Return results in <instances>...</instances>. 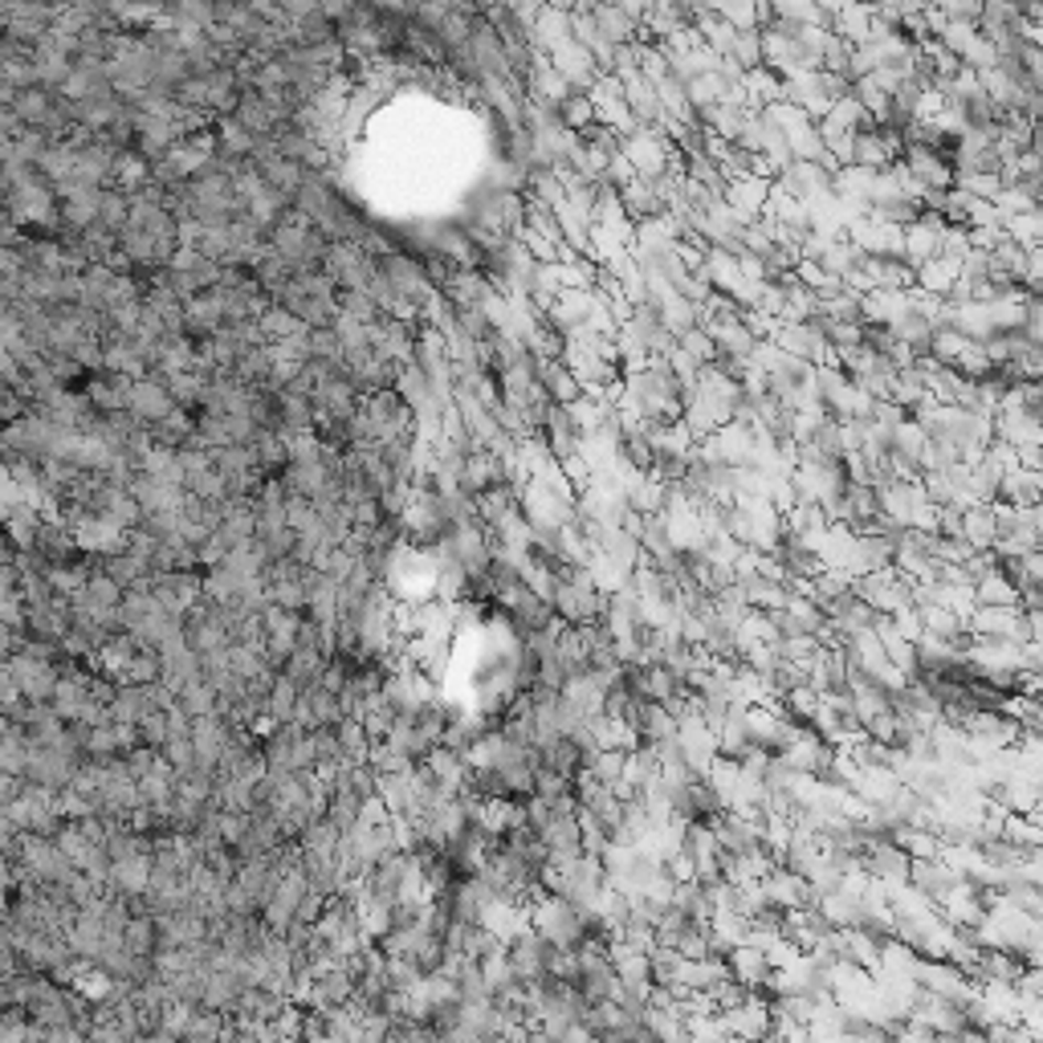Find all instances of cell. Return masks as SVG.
I'll return each mask as SVG.
<instances>
[{"label": "cell", "instance_id": "1", "mask_svg": "<svg viewBox=\"0 0 1043 1043\" xmlns=\"http://www.w3.org/2000/svg\"><path fill=\"white\" fill-rule=\"evenodd\" d=\"M269 249H273L278 257H286V261H290L298 273H310V269H322L331 241L322 237L319 228L310 225L307 216L290 208V213H286L278 225H273V233H269Z\"/></svg>", "mask_w": 1043, "mask_h": 1043}, {"label": "cell", "instance_id": "2", "mask_svg": "<svg viewBox=\"0 0 1043 1043\" xmlns=\"http://www.w3.org/2000/svg\"><path fill=\"white\" fill-rule=\"evenodd\" d=\"M4 673L17 681V689L25 693L29 706H50L57 681H62V669H57L54 660H41V656L33 653L4 656Z\"/></svg>", "mask_w": 1043, "mask_h": 1043}, {"label": "cell", "instance_id": "3", "mask_svg": "<svg viewBox=\"0 0 1043 1043\" xmlns=\"http://www.w3.org/2000/svg\"><path fill=\"white\" fill-rule=\"evenodd\" d=\"M775 343L778 351H787L795 359L811 363V367H831L836 363V351H831L828 335L816 319L811 322H775Z\"/></svg>", "mask_w": 1043, "mask_h": 1043}, {"label": "cell", "instance_id": "4", "mask_svg": "<svg viewBox=\"0 0 1043 1043\" xmlns=\"http://www.w3.org/2000/svg\"><path fill=\"white\" fill-rule=\"evenodd\" d=\"M322 269L331 273V278L338 281V290H367L375 278V269H379V261H375L363 245L355 241H335L331 249H326V261H322Z\"/></svg>", "mask_w": 1043, "mask_h": 1043}, {"label": "cell", "instance_id": "5", "mask_svg": "<svg viewBox=\"0 0 1043 1043\" xmlns=\"http://www.w3.org/2000/svg\"><path fill=\"white\" fill-rule=\"evenodd\" d=\"M624 155L632 160V168H636V175H641V180H660V175L669 172L673 163L681 160V155L673 151L669 135H665V131H648V127H641V131L632 135V139H624Z\"/></svg>", "mask_w": 1043, "mask_h": 1043}, {"label": "cell", "instance_id": "6", "mask_svg": "<svg viewBox=\"0 0 1043 1043\" xmlns=\"http://www.w3.org/2000/svg\"><path fill=\"white\" fill-rule=\"evenodd\" d=\"M54 441H57V429L41 412H29L25 420L4 424V432H0V444H4L9 453L33 456V461H45L50 449H54Z\"/></svg>", "mask_w": 1043, "mask_h": 1043}, {"label": "cell", "instance_id": "7", "mask_svg": "<svg viewBox=\"0 0 1043 1043\" xmlns=\"http://www.w3.org/2000/svg\"><path fill=\"white\" fill-rule=\"evenodd\" d=\"M506 954H509V970H514V978H518V982H526V987H535V982H542V978H547L555 946H550V942H542L535 929H526L522 937H514V942H509Z\"/></svg>", "mask_w": 1043, "mask_h": 1043}, {"label": "cell", "instance_id": "8", "mask_svg": "<svg viewBox=\"0 0 1043 1043\" xmlns=\"http://www.w3.org/2000/svg\"><path fill=\"white\" fill-rule=\"evenodd\" d=\"M538 441L547 444V453L559 461V465H567V461H576V456H583V437H579L576 420H571V408H562V404H555L547 412V420H542V432H538Z\"/></svg>", "mask_w": 1043, "mask_h": 1043}, {"label": "cell", "instance_id": "9", "mask_svg": "<svg viewBox=\"0 0 1043 1043\" xmlns=\"http://www.w3.org/2000/svg\"><path fill=\"white\" fill-rule=\"evenodd\" d=\"M778 184L787 187L791 196L799 204H816V201H828L831 187H836V175L824 168V163H807V160H795L783 172V180Z\"/></svg>", "mask_w": 1043, "mask_h": 1043}, {"label": "cell", "instance_id": "10", "mask_svg": "<svg viewBox=\"0 0 1043 1043\" xmlns=\"http://www.w3.org/2000/svg\"><path fill=\"white\" fill-rule=\"evenodd\" d=\"M901 163L910 168V175L925 187V192H950L954 180H958V172H954V160H950V155H942V151L905 148V160H901Z\"/></svg>", "mask_w": 1043, "mask_h": 1043}, {"label": "cell", "instance_id": "11", "mask_svg": "<svg viewBox=\"0 0 1043 1043\" xmlns=\"http://www.w3.org/2000/svg\"><path fill=\"white\" fill-rule=\"evenodd\" d=\"M547 62H550V66H555V69H559L562 78L571 82L576 90H583V94H588L591 86H595V78H600V74H603L600 62H595V57H591L588 50H583V45H579L576 37H571V41H562V45H555V50H550V54H547Z\"/></svg>", "mask_w": 1043, "mask_h": 1043}, {"label": "cell", "instance_id": "12", "mask_svg": "<svg viewBox=\"0 0 1043 1043\" xmlns=\"http://www.w3.org/2000/svg\"><path fill=\"white\" fill-rule=\"evenodd\" d=\"M771 180H763V175H742V180H730L725 184V204L738 213V221L742 225H754V221H763L766 216V201H771Z\"/></svg>", "mask_w": 1043, "mask_h": 1043}, {"label": "cell", "instance_id": "13", "mask_svg": "<svg viewBox=\"0 0 1043 1043\" xmlns=\"http://www.w3.org/2000/svg\"><path fill=\"white\" fill-rule=\"evenodd\" d=\"M942 233H946V221L937 213H922L905 228V261L913 269H922L925 261H934L942 254Z\"/></svg>", "mask_w": 1043, "mask_h": 1043}, {"label": "cell", "instance_id": "14", "mask_svg": "<svg viewBox=\"0 0 1043 1043\" xmlns=\"http://www.w3.org/2000/svg\"><path fill=\"white\" fill-rule=\"evenodd\" d=\"M228 326V319H225V307H221V298L208 290V294H196V298H187L184 302V335L187 338H213V335H221Z\"/></svg>", "mask_w": 1043, "mask_h": 1043}, {"label": "cell", "instance_id": "15", "mask_svg": "<svg viewBox=\"0 0 1043 1043\" xmlns=\"http://www.w3.org/2000/svg\"><path fill=\"white\" fill-rule=\"evenodd\" d=\"M771 958H766L759 946H750V942H742V946H734V950L725 954V975L734 978L738 987L746 990H763L766 978H771Z\"/></svg>", "mask_w": 1043, "mask_h": 1043}, {"label": "cell", "instance_id": "16", "mask_svg": "<svg viewBox=\"0 0 1043 1043\" xmlns=\"http://www.w3.org/2000/svg\"><path fill=\"white\" fill-rule=\"evenodd\" d=\"M175 400L172 391H168V384H160V379H139L131 388V412L143 420V424H160L163 416H172Z\"/></svg>", "mask_w": 1043, "mask_h": 1043}, {"label": "cell", "instance_id": "17", "mask_svg": "<svg viewBox=\"0 0 1043 1043\" xmlns=\"http://www.w3.org/2000/svg\"><path fill=\"white\" fill-rule=\"evenodd\" d=\"M595 21H600V33L607 37L612 50H620V45H641V21H636L624 4H595Z\"/></svg>", "mask_w": 1043, "mask_h": 1043}, {"label": "cell", "instance_id": "18", "mask_svg": "<svg viewBox=\"0 0 1043 1043\" xmlns=\"http://www.w3.org/2000/svg\"><path fill=\"white\" fill-rule=\"evenodd\" d=\"M576 37V21H571V9L567 4H555V9H542V17H538L535 25V50L538 54H550L555 45H562V41Z\"/></svg>", "mask_w": 1043, "mask_h": 1043}, {"label": "cell", "instance_id": "19", "mask_svg": "<svg viewBox=\"0 0 1043 1043\" xmlns=\"http://www.w3.org/2000/svg\"><path fill=\"white\" fill-rule=\"evenodd\" d=\"M620 204H624L632 225H648L656 216H665V201L656 196V187L648 180H632L628 187H620Z\"/></svg>", "mask_w": 1043, "mask_h": 1043}, {"label": "cell", "instance_id": "20", "mask_svg": "<svg viewBox=\"0 0 1043 1043\" xmlns=\"http://www.w3.org/2000/svg\"><path fill=\"white\" fill-rule=\"evenodd\" d=\"M155 709L151 685H119V697L110 701V718L119 725H139Z\"/></svg>", "mask_w": 1043, "mask_h": 1043}, {"label": "cell", "instance_id": "21", "mask_svg": "<svg viewBox=\"0 0 1043 1043\" xmlns=\"http://www.w3.org/2000/svg\"><path fill=\"white\" fill-rule=\"evenodd\" d=\"M538 384H542V391H547L550 400L562 404V408H571L576 400H583V388H579V379L571 372H567V363L562 359H550V363H538Z\"/></svg>", "mask_w": 1043, "mask_h": 1043}, {"label": "cell", "instance_id": "22", "mask_svg": "<svg viewBox=\"0 0 1043 1043\" xmlns=\"http://www.w3.org/2000/svg\"><path fill=\"white\" fill-rule=\"evenodd\" d=\"M963 538L978 555H990L999 547V518H994V506H975L963 514Z\"/></svg>", "mask_w": 1043, "mask_h": 1043}, {"label": "cell", "instance_id": "23", "mask_svg": "<svg viewBox=\"0 0 1043 1043\" xmlns=\"http://www.w3.org/2000/svg\"><path fill=\"white\" fill-rule=\"evenodd\" d=\"M29 759H33V738L25 734V725L4 722V738H0V766H4V775L25 778Z\"/></svg>", "mask_w": 1043, "mask_h": 1043}, {"label": "cell", "instance_id": "24", "mask_svg": "<svg viewBox=\"0 0 1043 1043\" xmlns=\"http://www.w3.org/2000/svg\"><path fill=\"white\" fill-rule=\"evenodd\" d=\"M233 119H241L245 131H254L257 139H269V135L278 131V115H273V107H269V103L257 90L241 94V107H237V115H233Z\"/></svg>", "mask_w": 1043, "mask_h": 1043}, {"label": "cell", "instance_id": "25", "mask_svg": "<svg viewBox=\"0 0 1043 1043\" xmlns=\"http://www.w3.org/2000/svg\"><path fill=\"white\" fill-rule=\"evenodd\" d=\"M254 456H257L261 477H281V473L290 469V449H286V437H281V432L261 429V437L254 441Z\"/></svg>", "mask_w": 1043, "mask_h": 1043}, {"label": "cell", "instance_id": "26", "mask_svg": "<svg viewBox=\"0 0 1043 1043\" xmlns=\"http://www.w3.org/2000/svg\"><path fill=\"white\" fill-rule=\"evenodd\" d=\"M302 701H307L310 709V730H322V725H343L347 722V713H343V701H338V693H326V689H307L302 693Z\"/></svg>", "mask_w": 1043, "mask_h": 1043}, {"label": "cell", "instance_id": "27", "mask_svg": "<svg viewBox=\"0 0 1043 1043\" xmlns=\"http://www.w3.org/2000/svg\"><path fill=\"white\" fill-rule=\"evenodd\" d=\"M168 21H172L175 29H208L216 25V4L213 0H175V4H168Z\"/></svg>", "mask_w": 1043, "mask_h": 1043}, {"label": "cell", "instance_id": "28", "mask_svg": "<svg viewBox=\"0 0 1043 1043\" xmlns=\"http://www.w3.org/2000/svg\"><path fill=\"white\" fill-rule=\"evenodd\" d=\"M298 706H302V689H298L290 677H278V685H273V693H269L266 701V713L273 725H290L294 722Z\"/></svg>", "mask_w": 1043, "mask_h": 1043}, {"label": "cell", "instance_id": "29", "mask_svg": "<svg viewBox=\"0 0 1043 1043\" xmlns=\"http://www.w3.org/2000/svg\"><path fill=\"white\" fill-rule=\"evenodd\" d=\"M98 225L119 237L122 228L131 225V192L107 187V192H103V208H98Z\"/></svg>", "mask_w": 1043, "mask_h": 1043}, {"label": "cell", "instance_id": "30", "mask_svg": "<svg viewBox=\"0 0 1043 1043\" xmlns=\"http://www.w3.org/2000/svg\"><path fill=\"white\" fill-rule=\"evenodd\" d=\"M624 766H628V750H600L588 763V775L595 783H603L607 791H615L624 783Z\"/></svg>", "mask_w": 1043, "mask_h": 1043}, {"label": "cell", "instance_id": "31", "mask_svg": "<svg viewBox=\"0 0 1043 1043\" xmlns=\"http://www.w3.org/2000/svg\"><path fill=\"white\" fill-rule=\"evenodd\" d=\"M338 314H347V319L363 322V326H375V322L384 319L379 302L367 290H338Z\"/></svg>", "mask_w": 1043, "mask_h": 1043}, {"label": "cell", "instance_id": "32", "mask_svg": "<svg viewBox=\"0 0 1043 1043\" xmlns=\"http://www.w3.org/2000/svg\"><path fill=\"white\" fill-rule=\"evenodd\" d=\"M261 331H266L269 347H273V343H286V338L307 335L310 326H302V322H298L286 307H269L266 314H261Z\"/></svg>", "mask_w": 1043, "mask_h": 1043}, {"label": "cell", "instance_id": "33", "mask_svg": "<svg viewBox=\"0 0 1043 1043\" xmlns=\"http://www.w3.org/2000/svg\"><path fill=\"white\" fill-rule=\"evenodd\" d=\"M958 192H966L970 201H999L1003 192V175H990V172H963L954 180Z\"/></svg>", "mask_w": 1043, "mask_h": 1043}, {"label": "cell", "instance_id": "34", "mask_svg": "<svg viewBox=\"0 0 1043 1043\" xmlns=\"http://www.w3.org/2000/svg\"><path fill=\"white\" fill-rule=\"evenodd\" d=\"M281 437H286V449H290V465H314L326 453L319 432H281Z\"/></svg>", "mask_w": 1043, "mask_h": 1043}, {"label": "cell", "instance_id": "35", "mask_svg": "<svg viewBox=\"0 0 1043 1043\" xmlns=\"http://www.w3.org/2000/svg\"><path fill=\"white\" fill-rule=\"evenodd\" d=\"M559 122L567 127V131H588L591 122H595V107H591V98L583 90H576L567 103L559 107Z\"/></svg>", "mask_w": 1043, "mask_h": 1043}, {"label": "cell", "instance_id": "36", "mask_svg": "<svg viewBox=\"0 0 1043 1043\" xmlns=\"http://www.w3.org/2000/svg\"><path fill=\"white\" fill-rule=\"evenodd\" d=\"M139 742L163 754V746L172 742V718H168V709H151L148 718L139 722Z\"/></svg>", "mask_w": 1043, "mask_h": 1043}, {"label": "cell", "instance_id": "37", "mask_svg": "<svg viewBox=\"0 0 1043 1043\" xmlns=\"http://www.w3.org/2000/svg\"><path fill=\"white\" fill-rule=\"evenodd\" d=\"M677 347H681L685 355H693L701 367H713V363H718V343H713V335H709V331H701V326L677 338Z\"/></svg>", "mask_w": 1043, "mask_h": 1043}, {"label": "cell", "instance_id": "38", "mask_svg": "<svg viewBox=\"0 0 1043 1043\" xmlns=\"http://www.w3.org/2000/svg\"><path fill=\"white\" fill-rule=\"evenodd\" d=\"M738 62V66L746 69H763V33L754 29V33H738V41H734V54H730Z\"/></svg>", "mask_w": 1043, "mask_h": 1043}]
</instances>
